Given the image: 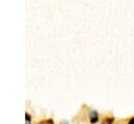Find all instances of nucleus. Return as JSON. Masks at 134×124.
<instances>
[{
	"label": "nucleus",
	"instance_id": "nucleus-4",
	"mask_svg": "<svg viewBox=\"0 0 134 124\" xmlns=\"http://www.w3.org/2000/svg\"><path fill=\"white\" fill-rule=\"evenodd\" d=\"M128 124H134V117L130 119V121H129V123H128Z\"/></svg>",
	"mask_w": 134,
	"mask_h": 124
},
{
	"label": "nucleus",
	"instance_id": "nucleus-1",
	"mask_svg": "<svg viewBox=\"0 0 134 124\" xmlns=\"http://www.w3.org/2000/svg\"><path fill=\"white\" fill-rule=\"evenodd\" d=\"M98 121V117H97V114H96V111H92L91 113V117H90V122L91 123H96Z\"/></svg>",
	"mask_w": 134,
	"mask_h": 124
},
{
	"label": "nucleus",
	"instance_id": "nucleus-5",
	"mask_svg": "<svg viewBox=\"0 0 134 124\" xmlns=\"http://www.w3.org/2000/svg\"><path fill=\"white\" fill-rule=\"evenodd\" d=\"M60 124H69V123H68L67 121H62V122H61Z\"/></svg>",
	"mask_w": 134,
	"mask_h": 124
},
{
	"label": "nucleus",
	"instance_id": "nucleus-2",
	"mask_svg": "<svg viewBox=\"0 0 134 124\" xmlns=\"http://www.w3.org/2000/svg\"><path fill=\"white\" fill-rule=\"evenodd\" d=\"M113 121H114V118H112V117H110V118H106V119H104L103 124H112Z\"/></svg>",
	"mask_w": 134,
	"mask_h": 124
},
{
	"label": "nucleus",
	"instance_id": "nucleus-3",
	"mask_svg": "<svg viewBox=\"0 0 134 124\" xmlns=\"http://www.w3.org/2000/svg\"><path fill=\"white\" fill-rule=\"evenodd\" d=\"M25 118H26V121H27V122L30 121V116H29L28 114H25Z\"/></svg>",
	"mask_w": 134,
	"mask_h": 124
}]
</instances>
